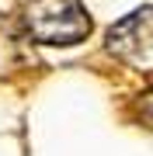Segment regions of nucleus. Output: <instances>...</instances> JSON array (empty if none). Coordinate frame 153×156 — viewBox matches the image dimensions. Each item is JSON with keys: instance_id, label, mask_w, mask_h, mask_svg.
Masks as SVG:
<instances>
[{"instance_id": "obj_1", "label": "nucleus", "mask_w": 153, "mask_h": 156, "mask_svg": "<svg viewBox=\"0 0 153 156\" xmlns=\"http://www.w3.org/2000/svg\"><path fill=\"white\" fill-rule=\"evenodd\" d=\"M21 21L42 45H77L91 35V17L80 0H28Z\"/></svg>"}, {"instance_id": "obj_2", "label": "nucleus", "mask_w": 153, "mask_h": 156, "mask_svg": "<svg viewBox=\"0 0 153 156\" xmlns=\"http://www.w3.org/2000/svg\"><path fill=\"white\" fill-rule=\"evenodd\" d=\"M104 49L111 56L132 62V66L153 62V4L125 14L122 21H115L111 31L104 35Z\"/></svg>"}, {"instance_id": "obj_3", "label": "nucleus", "mask_w": 153, "mask_h": 156, "mask_svg": "<svg viewBox=\"0 0 153 156\" xmlns=\"http://www.w3.org/2000/svg\"><path fill=\"white\" fill-rule=\"evenodd\" d=\"M28 42H31V35L24 28V21L0 17V80L14 76L28 66Z\"/></svg>"}, {"instance_id": "obj_4", "label": "nucleus", "mask_w": 153, "mask_h": 156, "mask_svg": "<svg viewBox=\"0 0 153 156\" xmlns=\"http://www.w3.org/2000/svg\"><path fill=\"white\" fill-rule=\"evenodd\" d=\"M136 118H139V125L153 128V87L146 90V94L136 97Z\"/></svg>"}]
</instances>
